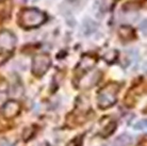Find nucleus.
I'll return each instance as SVG.
<instances>
[{
    "label": "nucleus",
    "instance_id": "423d86ee",
    "mask_svg": "<svg viewBox=\"0 0 147 146\" xmlns=\"http://www.w3.org/2000/svg\"><path fill=\"white\" fill-rule=\"evenodd\" d=\"M96 60L93 57H90V55H85L84 58L81 60L79 66H82L83 68H80V70H84V72H88V70H91L93 66L95 65Z\"/></svg>",
    "mask_w": 147,
    "mask_h": 146
},
{
    "label": "nucleus",
    "instance_id": "20e7f679",
    "mask_svg": "<svg viewBox=\"0 0 147 146\" xmlns=\"http://www.w3.org/2000/svg\"><path fill=\"white\" fill-rule=\"evenodd\" d=\"M15 43H16V39L12 33L7 31H2L0 33V47L11 50L14 48Z\"/></svg>",
    "mask_w": 147,
    "mask_h": 146
},
{
    "label": "nucleus",
    "instance_id": "f257e3e1",
    "mask_svg": "<svg viewBox=\"0 0 147 146\" xmlns=\"http://www.w3.org/2000/svg\"><path fill=\"white\" fill-rule=\"evenodd\" d=\"M46 22V15L36 9H27L20 15V24L24 27H38Z\"/></svg>",
    "mask_w": 147,
    "mask_h": 146
},
{
    "label": "nucleus",
    "instance_id": "7ed1b4c3",
    "mask_svg": "<svg viewBox=\"0 0 147 146\" xmlns=\"http://www.w3.org/2000/svg\"><path fill=\"white\" fill-rule=\"evenodd\" d=\"M51 64L50 57L46 53H40L33 58L32 63V73L37 77L43 76L48 70L49 66Z\"/></svg>",
    "mask_w": 147,
    "mask_h": 146
},
{
    "label": "nucleus",
    "instance_id": "39448f33",
    "mask_svg": "<svg viewBox=\"0 0 147 146\" xmlns=\"http://www.w3.org/2000/svg\"><path fill=\"white\" fill-rule=\"evenodd\" d=\"M19 106L17 102L15 101H9L5 103V106L3 108V114L5 117H13L16 114L18 113Z\"/></svg>",
    "mask_w": 147,
    "mask_h": 146
},
{
    "label": "nucleus",
    "instance_id": "f03ea898",
    "mask_svg": "<svg viewBox=\"0 0 147 146\" xmlns=\"http://www.w3.org/2000/svg\"><path fill=\"white\" fill-rule=\"evenodd\" d=\"M118 92V87L116 84H108L107 87L99 92L98 95V105L101 109H107L112 107L116 101V93Z\"/></svg>",
    "mask_w": 147,
    "mask_h": 146
},
{
    "label": "nucleus",
    "instance_id": "0eeeda50",
    "mask_svg": "<svg viewBox=\"0 0 147 146\" xmlns=\"http://www.w3.org/2000/svg\"><path fill=\"white\" fill-rule=\"evenodd\" d=\"M88 24H90V25H86V24L84 25V29L85 30L88 29V31L86 32V34H88H88H91L93 31H95L96 28H97L96 24H95V22H93L92 20H88Z\"/></svg>",
    "mask_w": 147,
    "mask_h": 146
},
{
    "label": "nucleus",
    "instance_id": "6e6552de",
    "mask_svg": "<svg viewBox=\"0 0 147 146\" xmlns=\"http://www.w3.org/2000/svg\"><path fill=\"white\" fill-rule=\"evenodd\" d=\"M141 29H142V31L144 32V34L146 33V20H144V22L142 24V27H141Z\"/></svg>",
    "mask_w": 147,
    "mask_h": 146
}]
</instances>
